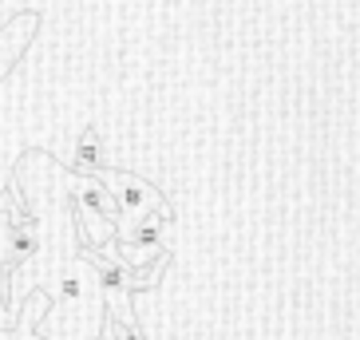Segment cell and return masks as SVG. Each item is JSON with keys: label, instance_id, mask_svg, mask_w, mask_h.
Wrapping results in <instances>:
<instances>
[{"label": "cell", "instance_id": "1", "mask_svg": "<svg viewBox=\"0 0 360 340\" xmlns=\"http://www.w3.org/2000/svg\"><path fill=\"white\" fill-rule=\"evenodd\" d=\"M103 182H107L103 190L111 194V202H115V210H119V222L143 218V214L159 210V202H162L159 190L147 186V182L139 178V174H131V170H103Z\"/></svg>", "mask_w": 360, "mask_h": 340}, {"label": "cell", "instance_id": "2", "mask_svg": "<svg viewBox=\"0 0 360 340\" xmlns=\"http://www.w3.org/2000/svg\"><path fill=\"white\" fill-rule=\"evenodd\" d=\"M48 317V297L44 293H24L20 308H16V320L8 329H0V340H48L36 325Z\"/></svg>", "mask_w": 360, "mask_h": 340}, {"label": "cell", "instance_id": "3", "mask_svg": "<svg viewBox=\"0 0 360 340\" xmlns=\"http://www.w3.org/2000/svg\"><path fill=\"white\" fill-rule=\"evenodd\" d=\"M20 20H24V12H16L4 28H0V79L12 72V64L20 60L24 52H28V44H32V32L40 28V24H32V28H24L20 32Z\"/></svg>", "mask_w": 360, "mask_h": 340}, {"label": "cell", "instance_id": "4", "mask_svg": "<svg viewBox=\"0 0 360 340\" xmlns=\"http://www.w3.org/2000/svg\"><path fill=\"white\" fill-rule=\"evenodd\" d=\"M79 150V170H103V138H99L96 127H87L84 138L75 143Z\"/></svg>", "mask_w": 360, "mask_h": 340}, {"label": "cell", "instance_id": "5", "mask_svg": "<svg viewBox=\"0 0 360 340\" xmlns=\"http://www.w3.org/2000/svg\"><path fill=\"white\" fill-rule=\"evenodd\" d=\"M12 308H8V273H4V269H0V329H8L12 325Z\"/></svg>", "mask_w": 360, "mask_h": 340}, {"label": "cell", "instance_id": "6", "mask_svg": "<svg viewBox=\"0 0 360 340\" xmlns=\"http://www.w3.org/2000/svg\"><path fill=\"white\" fill-rule=\"evenodd\" d=\"M8 225H12V222H4V218H0V266H4V245H8Z\"/></svg>", "mask_w": 360, "mask_h": 340}, {"label": "cell", "instance_id": "7", "mask_svg": "<svg viewBox=\"0 0 360 340\" xmlns=\"http://www.w3.org/2000/svg\"><path fill=\"white\" fill-rule=\"evenodd\" d=\"M96 340H111V336H107V332H103V325H99V336Z\"/></svg>", "mask_w": 360, "mask_h": 340}]
</instances>
